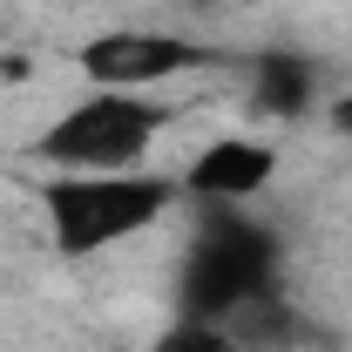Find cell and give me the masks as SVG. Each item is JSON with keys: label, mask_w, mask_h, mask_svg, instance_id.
<instances>
[{"label": "cell", "mask_w": 352, "mask_h": 352, "mask_svg": "<svg viewBox=\"0 0 352 352\" xmlns=\"http://www.w3.org/2000/svg\"><path fill=\"white\" fill-rule=\"evenodd\" d=\"M223 332H230V346H237V352H325V346H332V332L311 325L305 311L285 298V285L264 292L258 305H244Z\"/></svg>", "instance_id": "6"}, {"label": "cell", "mask_w": 352, "mask_h": 352, "mask_svg": "<svg viewBox=\"0 0 352 352\" xmlns=\"http://www.w3.org/2000/svg\"><path fill=\"white\" fill-rule=\"evenodd\" d=\"M271 176H278V149L264 135H217V142H204L190 156L176 190L190 204H258Z\"/></svg>", "instance_id": "5"}, {"label": "cell", "mask_w": 352, "mask_h": 352, "mask_svg": "<svg viewBox=\"0 0 352 352\" xmlns=\"http://www.w3.org/2000/svg\"><path fill=\"white\" fill-rule=\"evenodd\" d=\"M318 102V61L311 54H258L251 61V116L264 122H298Z\"/></svg>", "instance_id": "7"}, {"label": "cell", "mask_w": 352, "mask_h": 352, "mask_svg": "<svg viewBox=\"0 0 352 352\" xmlns=\"http://www.w3.org/2000/svg\"><path fill=\"white\" fill-rule=\"evenodd\" d=\"M0 75H7V61H0Z\"/></svg>", "instance_id": "10"}, {"label": "cell", "mask_w": 352, "mask_h": 352, "mask_svg": "<svg viewBox=\"0 0 352 352\" xmlns=\"http://www.w3.org/2000/svg\"><path fill=\"white\" fill-rule=\"evenodd\" d=\"M217 47H204L197 34H170V28H102L75 47V75L88 88H122V95H156L176 75L210 68Z\"/></svg>", "instance_id": "4"}, {"label": "cell", "mask_w": 352, "mask_h": 352, "mask_svg": "<svg viewBox=\"0 0 352 352\" xmlns=\"http://www.w3.org/2000/svg\"><path fill=\"white\" fill-rule=\"evenodd\" d=\"M149 352H237V346H230V332H223V325H197V318H176V325H170V332H163V339H156Z\"/></svg>", "instance_id": "8"}, {"label": "cell", "mask_w": 352, "mask_h": 352, "mask_svg": "<svg viewBox=\"0 0 352 352\" xmlns=\"http://www.w3.org/2000/svg\"><path fill=\"white\" fill-rule=\"evenodd\" d=\"M285 244L251 204H197L183 258H176V318L197 325H230L244 305L278 292Z\"/></svg>", "instance_id": "1"}, {"label": "cell", "mask_w": 352, "mask_h": 352, "mask_svg": "<svg viewBox=\"0 0 352 352\" xmlns=\"http://www.w3.org/2000/svg\"><path fill=\"white\" fill-rule=\"evenodd\" d=\"M183 7H217V0H183Z\"/></svg>", "instance_id": "9"}, {"label": "cell", "mask_w": 352, "mask_h": 352, "mask_svg": "<svg viewBox=\"0 0 352 352\" xmlns=\"http://www.w3.org/2000/svg\"><path fill=\"white\" fill-rule=\"evenodd\" d=\"M34 197H41L47 244L82 264L156 230L183 190H176V176H149V170H47Z\"/></svg>", "instance_id": "2"}, {"label": "cell", "mask_w": 352, "mask_h": 352, "mask_svg": "<svg viewBox=\"0 0 352 352\" xmlns=\"http://www.w3.org/2000/svg\"><path fill=\"white\" fill-rule=\"evenodd\" d=\"M170 122H176L170 102H156V95L88 88L82 102H68L34 135V163L41 170H142Z\"/></svg>", "instance_id": "3"}]
</instances>
